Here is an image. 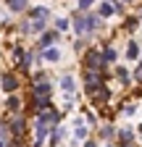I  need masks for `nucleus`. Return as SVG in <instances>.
<instances>
[{
  "instance_id": "nucleus-1",
  "label": "nucleus",
  "mask_w": 142,
  "mask_h": 147,
  "mask_svg": "<svg viewBox=\"0 0 142 147\" xmlns=\"http://www.w3.org/2000/svg\"><path fill=\"white\" fill-rule=\"evenodd\" d=\"M97 24H100V18H97V16H79V18H76V24H74V29H76L79 34H84V32H95Z\"/></svg>"
},
{
  "instance_id": "nucleus-2",
  "label": "nucleus",
  "mask_w": 142,
  "mask_h": 147,
  "mask_svg": "<svg viewBox=\"0 0 142 147\" xmlns=\"http://www.w3.org/2000/svg\"><path fill=\"white\" fill-rule=\"evenodd\" d=\"M0 87H3V92H8V95H13L16 89H19V79L13 76V74H3V76H0Z\"/></svg>"
},
{
  "instance_id": "nucleus-3",
  "label": "nucleus",
  "mask_w": 142,
  "mask_h": 147,
  "mask_svg": "<svg viewBox=\"0 0 142 147\" xmlns=\"http://www.w3.org/2000/svg\"><path fill=\"white\" fill-rule=\"evenodd\" d=\"M84 68H95V71L103 68V58H100L97 50H90V53L84 55Z\"/></svg>"
},
{
  "instance_id": "nucleus-4",
  "label": "nucleus",
  "mask_w": 142,
  "mask_h": 147,
  "mask_svg": "<svg viewBox=\"0 0 142 147\" xmlns=\"http://www.w3.org/2000/svg\"><path fill=\"white\" fill-rule=\"evenodd\" d=\"M58 40V32H42V37H40V47L45 50V47H53V42Z\"/></svg>"
},
{
  "instance_id": "nucleus-5",
  "label": "nucleus",
  "mask_w": 142,
  "mask_h": 147,
  "mask_svg": "<svg viewBox=\"0 0 142 147\" xmlns=\"http://www.w3.org/2000/svg\"><path fill=\"white\" fill-rule=\"evenodd\" d=\"M50 84L47 82H42V76H40V82H37V87H34V95H37V97H50Z\"/></svg>"
},
{
  "instance_id": "nucleus-6",
  "label": "nucleus",
  "mask_w": 142,
  "mask_h": 147,
  "mask_svg": "<svg viewBox=\"0 0 142 147\" xmlns=\"http://www.w3.org/2000/svg\"><path fill=\"white\" fill-rule=\"evenodd\" d=\"M42 55H45V61H50V63L61 61V50H58V47H45V50H42Z\"/></svg>"
},
{
  "instance_id": "nucleus-7",
  "label": "nucleus",
  "mask_w": 142,
  "mask_h": 147,
  "mask_svg": "<svg viewBox=\"0 0 142 147\" xmlns=\"http://www.w3.org/2000/svg\"><path fill=\"white\" fill-rule=\"evenodd\" d=\"M47 131H50V126H45V123L40 121V123H37V139H34V147H40V144H42V139L47 137Z\"/></svg>"
},
{
  "instance_id": "nucleus-8",
  "label": "nucleus",
  "mask_w": 142,
  "mask_h": 147,
  "mask_svg": "<svg viewBox=\"0 0 142 147\" xmlns=\"http://www.w3.org/2000/svg\"><path fill=\"white\" fill-rule=\"evenodd\" d=\"M92 97H95V102H108V97H111V92L105 89V87H97V89L92 92Z\"/></svg>"
},
{
  "instance_id": "nucleus-9",
  "label": "nucleus",
  "mask_w": 142,
  "mask_h": 147,
  "mask_svg": "<svg viewBox=\"0 0 142 147\" xmlns=\"http://www.w3.org/2000/svg\"><path fill=\"white\" fill-rule=\"evenodd\" d=\"M26 3H29V0H8V11L19 13V11H24V8H26Z\"/></svg>"
},
{
  "instance_id": "nucleus-10",
  "label": "nucleus",
  "mask_w": 142,
  "mask_h": 147,
  "mask_svg": "<svg viewBox=\"0 0 142 147\" xmlns=\"http://www.w3.org/2000/svg\"><path fill=\"white\" fill-rule=\"evenodd\" d=\"M29 16H32V18H47L50 11H47L45 5H37V8H32V11H29Z\"/></svg>"
},
{
  "instance_id": "nucleus-11",
  "label": "nucleus",
  "mask_w": 142,
  "mask_h": 147,
  "mask_svg": "<svg viewBox=\"0 0 142 147\" xmlns=\"http://www.w3.org/2000/svg\"><path fill=\"white\" fill-rule=\"evenodd\" d=\"M100 58H103V63H113V61H116V50H113V47H105V50L100 53Z\"/></svg>"
},
{
  "instance_id": "nucleus-12",
  "label": "nucleus",
  "mask_w": 142,
  "mask_h": 147,
  "mask_svg": "<svg viewBox=\"0 0 142 147\" xmlns=\"http://www.w3.org/2000/svg\"><path fill=\"white\" fill-rule=\"evenodd\" d=\"M116 13V5H111V3H103L100 5V16H105V18H111Z\"/></svg>"
},
{
  "instance_id": "nucleus-13",
  "label": "nucleus",
  "mask_w": 142,
  "mask_h": 147,
  "mask_svg": "<svg viewBox=\"0 0 142 147\" xmlns=\"http://www.w3.org/2000/svg\"><path fill=\"white\" fill-rule=\"evenodd\" d=\"M61 89L71 95V92H74V79H71V76H63V79H61Z\"/></svg>"
},
{
  "instance_id": "nucleus-14",
  "label": "nucleus",
  "mask_w": 142,
  "mask_h": 147,
  "mask_svg": "<svg viewBox=\"0 0 142 147\" xmlns=\"http://www.w3.org/2000/svg\"><path fill=\"white\" fill-rule=\"evenodd\" d=\"M137 55H139V47H137V42H129V45H126V58H129V61H134Z\"/></svg>"
},
{
  "instance_id": "nucleus-15",
  "label": "nucleus",
  "mask_w": 142,
  "mask_h": 147,
  "mask_svg": "<svg viewBox=\"0 0 142 147\" xmlns=\"http://www.w3.org/2000/svg\"><path fill=\"white\" fill-rule=\"evenodd\" d=\"M116 76H118V79H121L124 84H129V71L124 68V66H118V68H116Z\"/></svg>"
},
{
  "instance_id": "nucleus-16",
  "label": "nucleus",
  "mask_w": 142,
  "mask_h": 147,
  "mask_svg": "<svg viewBox=\"0 0 142 147\" xmlns=\"http://www.w3.org/2000/svg\"><path fill=\"white\" fill-rule=\"evenodd\" d=\"M45 29V18H34V24H29V32H42Z\"/></svg>"
},
{
  "instance_id": "nucleus-17",
  "label": "nucleus",
  "mask_w": 142,
  "mask_h": 147,
  "mask_svg": "<svg viewBox=\"0 0 142 147\" xmlns=\"http://www.w3.org/2000/svg\"><path fill=\"white\" fill-rule=\"evenodd\" d=\"M19 105H21V102L16 100V97H8V102H5V108H8V110H19Z\"/></svg>"
},
{
  "instance_id": "nucleus-18",
  "label": "nucleus",
  "mask_w": 142,
  "mask_h": 147,
  "mask_svg": "<svg viewBox=\"0 0 142 147\" xmlns=\"http://www.w3.org/2000/svg\"><path fill=\"white\" fill-rule=\"evenodd\" d=\"M116 131H113V126H105V129H100V137L103 139H108V137H113Z\"/></svg>"
},
{
  "instance_id": "nucleus-19",
  "label": "nucleus",
  "mask_w": 142,
  "mask_h": 147,
  "mask_svg": "<svg viewBox=\"0 0 142 147\" xmlns=\"http://www.w3.org/2000/svg\"><path fill=\"white\" fill-rule=\"evenodd\" d=\"M132 137H134L132 129H124V131H121V139H124V142H132Z\"/></svg>"
},
{
  "instance_id": "nucleus-20",
  "label": "nucleus",
  "mask_w": 142,
  "mask_h": 147,
  "mask_svg": "<svg viewBox=\"0 0 142 147\" xmlns=\"http://www.w3.org/2000/svg\"><path fill=\"white\" fill-rule=\"evenodd\" d=\"M92 3H95V0H79V11H87Z\"/></svg>"
},
{
  "instance_id": "nucleus-21",
  "label": "nucleus",
  "mask_w": 142,
  "mask_h": 147,
  "mask_svg": "<svg viewBox=\"0 0 142 147\" xmlns=\"http://www.w3.org/2000/svg\"><path fill=\"white\" fill-rule=\"evenodd\" d=\"M11 129H13V131H16V134H19V131H21V129H24V121H21V118H19V121H13V126H11Z\"/></svg>"
},
{
  "instance_id": "nucleus-22",
  "label": "nucleus",
  "mask_w": 142,
  "mask_h": 147,
  "mask_svg": "<svg viewBox=\"0 0 142 147\" xmlns=\"http://www.w3.org/2000/svg\"><path fill=\"white\" fill-rule=\"evenodd\" d=\"M55 26L58 29H68V21H66V18H55Z\"/></svg>"
},
{
  "instance_id": "nucleus-23",
  "label": "nucleus",
  "mask_w": 142,
  "mask_h": 147,
  "mask_svg": "<svg viewBox=\"0 0 142 147\" xmlns=\"http://www.w3.org/2000/svg\"><path fill=\"white\" fill-rule=\"evenodd\" d=\"M76 137H79V139H84V137H87V129H84V126H82V123H79V126H76Z\"/></svg>"
},
{
  "instance_id": "nucleus-24",
  "label": "nucleus",
  "mask_w": 142,
  "mask_h": 147,
  "mask_svg": "<svg viewBox=\"0 0 142 147\" xmlns=\"http://www.w3.org/2000/svg\"><path fill=\"white\" fill-rule=\"evenodd\" d=\"M134 110H137L134 105H126V108H124V113H126V116H134Z\"/></svg>"
},
{
  "instance_id": "nucleus-25",
  "label": "nucleus",
  "mask_w": 142,
  "mask_h": 147,
  "mask_svg": "<svg viewBox=\"0 0 142 147\" xmlns=\"http://www.w3.org/2000/svg\"><path fill=\"white\" fill-rule=\"evenodd\" d=\"M134 79H137V82H142V63H139V68H137V74H134Z\"/></svg>"
},
{
  "instance_id": "nucleus-26",
  "label": "nucleus",
  "mask_w": 142,
  "mask_h": 147,
  "mask_svg": "<svg viewBox=\"0 0 142 147\" xmlns=\"http://www.w3.org/2000/svg\"><path fill=\"white\" fill-rule=\"evenodd\" d=\"M0 137H3V139L8 137V126H0Z\"/></svg>"
},
{
  "instance_id": "nucleus-27",
  "label": "nucleus",
  "mask_w": 142,
  "mask_h": 147,
  "mask_svg": "<svg viewBox=\"0 0 142 147\" xmlns=\"http://www.w3.org/2000/svg\"><path fill=\"white\" fill-rule=\"evenodd\" d=\"M84 147H97V144H95V142H87V144H84Z\"/></svg>"
},
{
  "instance_id": "nucleus-28",
  "label": "nucleus",
  "mask_w": 142,
  "mask_h": 147,
  "mask_svg": "<svg viewBox=\"0 0 142 147\" xmlns=\"http://www.w3.org/2000/svg\"><path fill=\"white\" fill-rule=\"evenodd\" d=\"M0 147H5V139H3V137H0Z\"/></svg>"
},
{
  "instance_id": "nucleus-29",
  "label": "nucleus",
  "mask_w": 142,
  "mask_h": 147,
  "mask_svg": "<svg viewBox=\"0 0 142 147\" xmlns=\"http://www.w3.org/2000/svg\"><path fill=\"white\" fill-rule=\"evenodd\" d=\"M118 3H132V0H118Z\"/></svg>"
},
{
  "instance_id": "nucleus-30",
  "label": "nucleus",
  "mask_w": 142,
  "mask_h": 147,
  "mask_svg": "<svg viewBox=\"0 0 142 147\" xmlns=\"http://www.w3.org/2000/svg\"><path fill=\"white\" fill-rule=\"evenodd\" d=\"M124 147H134V144H124Z\"/></svg>"
},
{
  "instance_id": "nucleus-31",
  "label": "nucleus",
  "mask_w": 142,
  "mask_h": 147,
  "mask_svg": "<svg viewBox=\"0 0 142 147\" xmlns=\"http://www.w3.org/2000/svg\"><path fill=\"white\" fill-rule=\"evenodd\" d=\"M108 147H113V144H108Z\"/></svg>"
}]
</instances>
